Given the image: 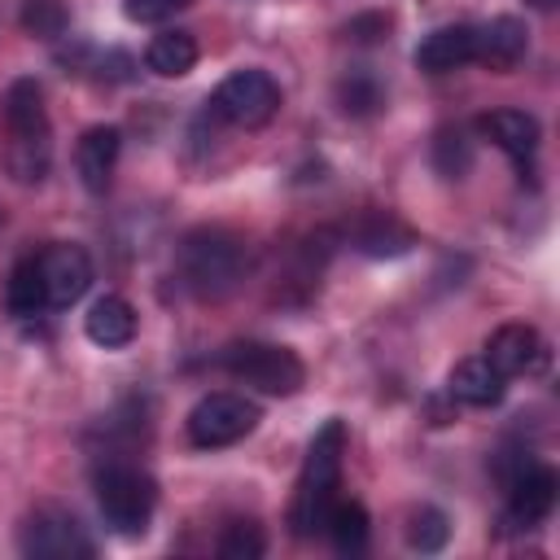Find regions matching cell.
Masks as SVG:
<instances>
[{
	"instance_id": "6da1fadb",
	"label": "cell",
	"mask_w": 560,
	"mask_h": 560,
	"mask_svg": "<svg viewBox=\"0 0 560 560\" xmlns=\"http://www.w3.org/2000/svg\"><path fill=\"white\" fill-rule=\"evenodd\" d=\"M4 171L18 184H39L52 162V127L44 109V88L35 79H13L4 92Z\"/></svg>"
},
{
	"instance_id": "7a4b0ae2",
	"label": "cell",
	"mask_w": 560,
	"mask_h": 560,
	"mask_svg": "<svg viewBox=\"0 0 560 560\" xmlns=\"http://www.w3.org/2000/svg\"><path fill=\"white\" fill-rule=\"evenodd\" d=\"M341 455H346V420L328 416L319 424V433L311 438L306 446V459H302V472H298V490H293V503H289V525L298 538H311L324 529V516L337 499V486H341Z\"/></svg>"
},
{
	"instance_id": "3957f363",
	"label": "cell",
	"mask_w": 560,
	"mask_h": 560,
	"mask_svg": "<svg viewBox=\"0 0 560 560\" xmlns=\"http://www.w3.org/2000/svg\"><path fill=\"white\" fill-rule=\"evenodd\" d=\"M175 262H179V280L197 298H228L249 271V249L228 228H192L179 241Z\"/></svg>"
},
{
	"instance_id": "277c9868",
	"label": "cell",
	"mask_w": 560,
	"mask_h": 560,
	"mask_svg": "<svg viewBox=\"0 0 560 560\" xmlns=\"http://www.w3.org/2000/svg\"><path fill=\"white\" fill-rule=\"evenodd\" d=\"M92 486H96V508H101V516H105V525L114 534L136 538V534L149 529L153 508H158V481L144 468L105 464V468H96Z\"/></svg>"
},
{
	"instance_id": "5b68a950",
	"label": "cell",
	"mask_w": 560,
	"mask_h": 560,
	"mask_svg": "<svg viewBox=\"0 0 560 560\" xmlns=\"http://www.w3.org/2000/svg\"><path fill=\"white\" fill-rule=\"evenodd\" d=\"M219 363H223L236 381H245V385H254V389H262V394H276V398L298 394L302 381H306L302 359H298L289 346H271V341H236V346H228V350L219 354Z\"/></svg>"
},
{
	"instance_id": "8992f818",
	"label": "cell",
	"mask_w": 560,
	"mask_h": 560,
	"mask_svg": "<svg viewBox=\"0 0 560 560\" xmlns=\"http://www.w3.org/2000/svg\"><path fill=\"white\" fill-rule=\"evenodd\" d=\"M258 420H262V411L254 398L232 394V389H214V394L197 398V407L188 411V442L201 451H219V446L249 438Z\"/></svg>"
},
{
	"instance_id": "52a82bcc",
	"label": "cell",
	"mask_w": 560,
	"mask_h": 560,
	"mask_svg": "<svg viewBox=\"0 0 560 560\" xmlns=\"http://www.w3.org/2000/svg\"><path fill=\"white\" fill-rule=\"evenodd\" d=\"M276 109H280V83L267 70H236L210 96V114H219L223 122L245 127V131L267 127L276 118Z\"/></svg>"
},
{
	"instance_id": "ba28073f",
	"label": "cell",
	"mask_w": 560,
	"mask_h": 560,
	"mask_svg": "<svg viewBox=\"0 0 560 560\" xmlns=\"http://www.w3.org/2000/svg\"><path fill=\"white\" fill-rule=\"evenodd\" d=\"M18 547H22V556H31V560H83V556H92L88 529L79 525L74 512H66V508H57V503H39V508L22 521Z\"/></svg>"
},
{
	"instance_id": "9c48e42d",
	"label": "cell",
	"mask_w": 560,
	"mask_h": 560,
	"mask_svg": "<svg viewBox=\"0 0 560 560\" xmlns=\"http://www.w3.org/2000/svg\"><path fill=\"white\" fill-rule=\"evenodd\" d=\"M39 258V276H44V298L52 311L61 306H74L88 289H92V258L83 245H70V241H57L48 249L35 254Z\"/></svg>"
},
{
	"instance_id": "30bf717a",
	"label": "cell",
	"mask_w": 560,
	"mask_h": 560,
	"mask_svg": "<svg viewBox=\"0 0 560 560\" xmlns=\"http://www.w3.org/2000/svg\"><path fill=\"white\" fill-rule=\"evenodd\" d=\"M486 359H490V368H494L503 381H512V376H534V372H542V363H547V346H542V337H538L529 324H503V328L490 332Z\"/></svg>"
},
{
	"instance_id": "8fae6325",
	"label": "cell",
	"mask_w": 560,
	"mask_h": 560,
	"mask_svg": "<svg viewBox=\"0 0 560 560\" xmlns=\"http://www.w3.org/2000/svg\"><path fill=\"white\" fill-rule=\"evenodd\" d=\"M477 131H481L494 149H503L521 171H525V162L538 153V136H542L538 118L525 114V109H490V114L477 118Z\"/></svg>"
},
{
	"instance_id": "7c38bea8",
	"label": "cell",
	"mask_w": 560,
	"mask_h": 560,
	"mask_svg": "<svg viewBox=\"0 0 560 560\" xmlns=\"http://www.w3.org/2000/svg\"><path fill=\"white\" fill-rule=\"evenodd\" d=\"M529 48V31L521 18H490L486 26H472V61L490 70H512L521 66Z\"/></svg>"
},
{
	"instance_id": "4fadbf2b",
	"label": "cell",
	"mask_w": 560,
	"mask_h": 560,
	"mask_svg": "<svg viewBox=\"0 0 560 560\" xmlns=\"http://www.w3.org/2000/svg\"><path fill=\"white\" fill-rule=\"evenodd\" d=\"M556 472L547 464H534V468H521L512 481H508V516L516 525H538L542 516H551L556 508Z\"/></svg>"
},
{
	"instance_id": "5bb4252c",
	"label": "cell",
	"mask_w": 560,
	"mask_h": 560,
	"mask_svg": "<svg viewBox=\"0 0 560 560\" xmlns=\"http://www.w3.org/2000/svg\"><path fill=\"white\" fill-rule=\"evenodd\" d=\"M118 149H122V136L118 127H88L74 144V166H79V179L88 192H105L109 188V175L118 166Z\"/></svg>"
},
{
	"instance_id": "9a60e30c",
	"label": "cell",
	"mask_w": 560,
	"mask_h": 560,
	"mask_svg": "<svg viewBox=\"0 0 560 560\" xmlns=\"http://www.w3.org/2000/svg\"><path fill=\"white\" fill-rule=\"evenodd\" d=\"M503 389H508V381L490 368L486 354L459 359V363L451 368V376H446V394H451L455 402H464V407H494V402L503 398Z\"/></svg>"
},
{
	"instance_id": "2e32d148",
	"label": "cell",
	"mask_w": 560,
	"mask_h": 560,
	"mask_svg": "<svg viewBox=\"0 0 560 560\" xmlns=\"http://www.w3.org/2000/svg\"><path fill=\"white\" fill-rule=\"evenodd\" d=\"M472 61V26L455 22V26H438L416 44V66L424 74H446Z\"/></svg>"
},
{
	"instance_id": "e0dca14e",
	"label": "cell",
	"mask_w": 560,
	"mask_h": 560,
	"mask_svg": "<svg viewBox=\"0 0 560 560\" xmlns=\"http://www.w3.org/2000/svg\"><path fill=\"white\" fill-rule=\"evenodd\" d=\"M83 332H88V341H96L105 350H122L136 337V306L127 298H118V293H105L83 315Z\"/></svg>"
},
{
	"instance_id": "ac0fdd59",
	"label": "cell",
	"mask_w": 560,
	"mask_h": 560,
	"mask_svg": "<svg viewBox=\"0 0 560 560\" xmlns=\"http://www.w3.org/2000/svg\"><path fill=\"white\" fill-rule=\"evenodd\" d=\"M411 245H416V232L394 214H368L354 228V249L368 254V258H398Z\"/></svg>"
},
{
	"instance_id": "d6986e66",
	"label": "cell",
	"mask_w": 560,
	"mask_h": 560,
	"mask_svg": "<svg viewBox=\"0 0 560 560\" xmlns=\"http://www.w3.org/2000/svg\"><path fill=\"white\" fill-rule=\"evenodd\" d=\"M144 66L153 74H162V79H179V74H188L197 66V39L188 31H162V35L149 39Z\"/></svg>"
},
{
	"instance_id": "ffe728a7",
	"label": "cell",
	"mask_w": 560,
	"mask_h": 560,
	"mask_svg": "<svg viewBox=\"0 0 560 560\" xmlns=\"http://www.w3.org/2000/svg\"><path fill=\"white\" fill-rule=\"evenodd\" d=\"M4 306L9 315L18 319H35L39 311H48V298H44V276H39V258L26 254L13 271H9V284H4Z\"/></svg>"
},
{
	"instance_id": "44dd1931",
	"label": "cell",
	"mask_w": 560,
	"mask_h": 560,
	"mask_svg": "<svg viewBox=\"0 0 560 560\" xmlns=\"http://www.w3.org/2000/svg\"><path fill=\"white\" fill-rule=\"evenodd\" d=\"M324 534L332 538L337 551H363L368 542V508L359 499H332L324 516Z\"/></svg>"
},
{
	"instance_id": "7402d4cb",
	"label": "cell",
	"mask_w": 560,
	"mask_h": 560,
	"mask_svg": "<svg viewBox=\"0 0 560 560\" xmlns=\"http://www.w3.org/2000/svg\"><path fill=\"white\" fill-rule=\"evenodd\" d=\"M337 105L350 114V118H368L385 105V88L372 70H350L341 83H337Z\"/></svg>"
},
{
	"instance_id": "603a6c76",
	"label": "cell",
	"mask_w": 560,
	"mask_h": 560,
	"mask_svg": "<svg viewBox=\"0 0 560 560\" xmlns=\"http://www.w3.org/2000/svg\"><path fill=\"white\" fill-rule=\"evenodd\" d=\"M433 166H438L446 179L468 175V166H472V144H468V136H464L459 127H442V131L433 136Z\"/></svg>"
},
{
	"instance_id": "cb8c5ba5",
	"label": "cell",
	"mask_w": 560,
	"mask_h": 560,
	"mask_svg": "<svg viewBox=\"0 0 560 560\" xmlns=\"http://www.w3.org/2000/svg\"><path fill=\"white\" fill-rule=\"evenodd\" d=\"M22 26L35 39H61L66 26H70V13H66L61 0H26L22 4Z\"/></svg>"
},
{
	"instance_id": "d4e9b609",
	"label": "cell",
	"mask_w": 560,
	"mask_h": 560,
	"mask_svg": "<svg viewBox=\"0 0 560 560\" xmlns=\"http://www.w3.org/2000/svg\"><path fill=\"white\" fill-rule=\"evenodd\" d=\"M446 538H451V521H446L442 508H420V512H411L407 542H411L416 551H442Z\"/></svg>"
},
{
	"instance_id": "484cf974",
	"label": "cell",
	"mask_w": 560,
	"mask_h": 560,
	"mask_svg": "<svg viewBox=\"0 0 560 560\" xmlns=\"http://www.w3.org/2000/svg\"><path fill=\"white\" fill-rule=\"evenodd\" d=\"M223 560H258L262 551H267V538H262V529L254 525V521H232L228 529H223V538H219V547H214Z\"/></svg>"
},
{
	"instance_id": "4316f807",
	"label": "cell",
	"mask_w": 560,
	"mask_h": 560,
	"mask_svg": "<svg viewBox=\"0 0 560 560\" xmlns=\"http://www.w3.org/2000/svg\"><path fill=\"white\" fill-rule=\"evenodd\" d=\"M184 4H192V0H122V9H127L131 22H162L175 9H184Z\"/></svg>"
},
{
	"instance_id": "83f0119b",
	"label": "cell",
	"mask_w": 560,
	"mask_h": 560,
	"mask_svg": "<svg viewBox=\"0 0 560 560\" xmlns=\"http://www.w3.org/2000/svg\"><path fill=\"white\" fill-rule=\"evenodd\" d=\"M346 35H350L354 44H376V39H385V35H389V18H385V13L350 18V22H346Z\"/></svg>"
},
{
	"instance_id": "f1b7e54d",
	"label": "cell",
	"mask_w": 560,
	"mask_h": 560,
	"mask_svg": "<svg viewBox=\"0 0 560 560\" xmlns=\"http://www.w3.org/2000/svg\"><path fill=\"white\" fill-rule=\"evenodd\" d=\"M534 9H556V0H529Z\"/></svg>"
}]
</instances>
